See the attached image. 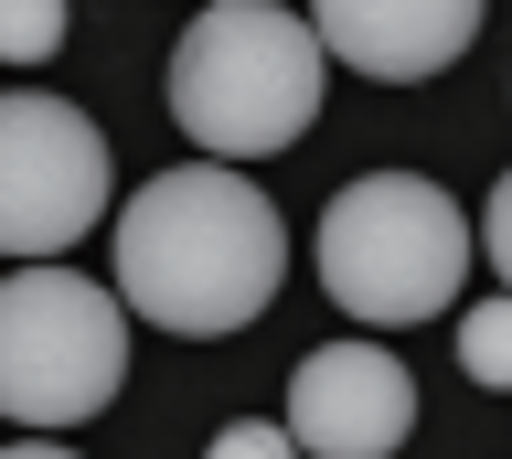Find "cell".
Returning <instances> with one entry per match:
<instances>
[{"instance_id": "obj_3", "label": "cell", "mask_w": 512, "mask_h": 459, "mask_svg": "<svg viewBox=\"0 0 512 459\" xmlns=\"http://www.w3.org/2000/svg\"><path fill=\"white\" fill-rule=\"evenodd\" d=\"M320 289L342 321H374V331H406V321H438L448 299L470 289L480 267V225L427 182V171H363L320 203Z\"/></svg>"}, {"instance_id": "obj_12", "label": "cell", "mask_w": 512, "mask_h": 459, "mask_svg": "<svg viewBox=\"0 0 512 459\" xmlns=\"http://www.w3.org/2000/svg\"><path fill=\"white\" fill-rule=\"evenodd\" d=\"M0 459H75L64 438H22V449H0Z\"/></svg>"}, {"instance_id": "obj_4", "label": "cell", "mask_w": 512, "mask_h": 459, "mask_svg": "<svg viewBox=\"0 0 512 459\" xmlns=\"http://www.w3.org/2000/svg\"><path fill=\"white\" fill-rule=\"evenodd\" d=\"M128 385V299L75 278L64 257L0 278V417L11 427H86Z\"/></svg>"}, {"instance_id": "obj_9", "label": "cell", "mask_w": 512, "mask_h": 459, "mask_svg": "<svg viewBox=\"0 0 512 459\" xmlns=\"http://www.w3.org/2000/svg\"><path fill=\"white\" fill-rule=\"evenodd\" d=\"M64 43V0H0V65H43Z\"/></svg>"}, {"instance_id": "obj_6", "label": "cell", "mask_w": 512, "mask_h": 459, "mask_svg": "<svg viewBox=\"0 0 512 459\" xmlns=\"http://www.w3.org/2000/svg\"><path fill=\"white\" fill-rule=\"evenodd\" d=\"M288 438L299 459H395L416 438V374L384 342H320L288 374Z\"/></svg>"}, {"instance_id": "obj_7", "label": "cell", "mask_w": 512, "mask_h": 459, "mask_svg": "<svg viewBox=\"0 0 512 459\" xmlns=\"http://www.w3.org/2000/svg\"><path fill=\"white\" fill-rule=\"evenodd\" d=\"M480 11L491 0H310V33L331 65L374 75V86H416L480 43Z\"/></svg>"}, {"instance_id": "obj_8", "label": "cell", "mask_w": 512, "mask_h": 459, "mask_svg": "<svg viewBox=\"0 0 512 459\" xmlns=\"http://www.w3.org/2000/svg\"><path fill=\"white\" fill-rule=\"evenodd\" d=\"M459 374L512 395V289H502V299H480V310H459Z\"/></svg>"}, {"instance_id": "obj_11", "label": "cell", "mask_w": 512, "mask_h": 459, "mask_svg": "<svg viewBox=\"0 0 512 459\" xmlns=\"http://www.w3.org/2000/svg\"><path fill=\"white\" fill-rule=\"evenodd\" d=\"M480 257L502 267V289H512V171L491 182V203H480Z\"/></svg>"}, {"instance_id": "obj_10", "label": "cell", "mask_w": 512, "mask_h": 459, "mask_svg": "<svg viewBox=\"0 0 512 459\" xmlns=\"http://www.w3.org/2000/svg\"><path fill=\"white\" fill-rule=\"evenodd\" d=\"M203 459H299V438H288V417H235L203 438Z\"/></svg>"}, {"instance_id": "obj_2", "label": "cell", "mask_w": 512, "mask_h": 459, "mask_svg": "<svg viewBox=\"0 0 512 459\" xmlns=\"http://www.w3.org/2000/svg\"><path fill=\"white\" fill-rule=\"evenodd\" d=\"M320 86H331V54L278 0H203L192 33L171 43V118L203 161H235V171L310 129Z\"/></svg>"}, {"instance_id": "obj_5", "label": "cell", "mask_w": 512, "mask_h": 459, "mask_svg": "<svg viewBox=\"0 0 512 459\" xmlns=\"http://www.w3.org/2000/svg\"><path fill=\"white\" fill-rule=\"evenodd\" d=\"M107 214V139L75 97L11 86L0 97V257L43 267Z\"/></svg>"}, {"instance_id": "obj_1", "label": "cell", "mask_w": 512, "mask_h": 459, "mask_svg": "<svg viewBox=\"0 0 512 459\" xmlns=\"http://www.w3.org/2000/svg\"><path fill=\"white\" fill-rule=\"evenodd\" d=\"M288 278V225L235 161H171L118 203V299L171 342H224L267 321Z\"/></svg>"}]
</instances>
